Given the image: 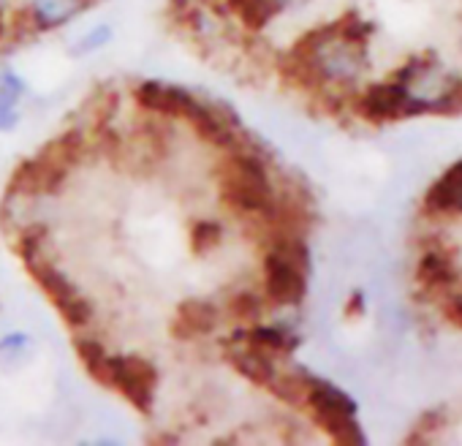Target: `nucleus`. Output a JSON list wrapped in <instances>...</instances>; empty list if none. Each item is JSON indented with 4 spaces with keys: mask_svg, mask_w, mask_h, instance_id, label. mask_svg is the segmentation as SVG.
Wrapping results in <instances>:
<instances>
[{
    "mask_svg": "<svg viewBox=\"0 0 462 446\" xmlns=\"http://www.w3.org/2000/svg\"><path fill=\"white\" fill-rule=\"evenodd\" d=\"M231 308L237 311V316H256V313H262V297L254 292H240L235 300H231Z\"/></svg>",
    "mask_w": 462,
    "mask_h": 446,
    "instance_id": "obj_13",
    "label": "nucleus"
},
{
    "mask_svg": "<svg viewBox=\"0 0 462 446\" xmlns=\"http://www.w3.org/2000/svg\"><path fill=\"white\" fill-rule=\"evenodd\" d=\"M77 354L85 365V370L98 381V384H109V351L98 343V340H90V338H79L77 340Z\"/></svg>",
    "mask_w": 462,
    "mask_h": 446,
    "instance_id": "obj_10",
    "label": "nucleus"
},
{
    "mask_svg": "<svg viewBox=\"0 0 462 446\" xmlns=\"http://www.w3.org/2000/svg\"><path fill=\"white\" fill-rule=\"evenodd\" d=\"M158 370L144 357H112L109 354V389H117L136 411L150 413Z\"/></svg>",
    "mask_w": 462,
    "mask_h": 446,
    "instance_id": "obj_5",
    "label": "nucleus"
},
{
    "mask_svg": "<svg viewBox=\"0 0 462 446\" xmlns=\"http://www.w3.org/2000/svg\"><path fill=\"white\" fill-rule=\"evenodd\" d=\"M267 294L281 305H297L305 297V270H308V251L300 240H283L278 248L267 254L264 262Z\"/></svg>",
    "mask_w": 462,
    "mask_h": 446,
    "instance_id": "obj_2",
    "label": "nucleus"
},
{
    "mask_svg": "<svg viewBox=\"0 0 462 446\" xmlns=\"http://www.w3.org/2000/svg\"><path fill=\"white\" fill-rule=\"evenodd\" d=\"M139 104L147 107L150 112H158V115L188 117L193 125H199L209 115V107H204L201 101H196L185 90L166 88V85H152V82L139 88Z\"/></svg>",
    "mask_w": 462,
    "mask_h": 446,
    "instance_id": "obj_6",
    "label": "nucleus"
},
{
    "mask_svg": "<svg viewBox=\"0 0 462 446\" xmlns=\"http://www.w3.org/2000/svg\"><path fill=\"white\" fill-rule=\"evenodd\" d=\"M305 400L313 411V416L321 422L327 435L337 443H365V432L354 419V403L348 395L335 389L332 384L308 376V392Z\"/></svg>",
    "mask_w": 462,
    "mask_h": 446,
    "instance_id": "obj_1",
    "label": "nucleus"
},
{
    "mask_svg": "<svg viewBox=\"0 0 462 446\" xmlns=\"http://www.w3.org/2000/svg\"><path fill=\"white\" fill-rule=\"evenodd\" d=\"M217 324V313L212 305L204 302H185L180 321L174 324V332H182V338L188 335H199V332H209Z\"/></svg>",
    "mask_w": 462,
    "mask_h": 446,
    "instance_id": "obj_9",
    "label": "nucleus"
},
{
    "mask_svg": "<svg viewBox=\"0 0 462 446\" xmlns=\"http://www.w3.org/2000/svg\"><path fill=\"white\" fill-rule=\"evenodd\" d=\"M248 343L254 348H262V351H291L297 346V338L281 332V330H254L248 335Z\"/></svg>",
    "mask_w": 462,
    "mask_h": 446,
    "instance_id": "obj_11",
    "label": "nucleus"
},
{
    "mask_svg": "<svg viewBox=\"0 0 462 446\" xmlns=\"http://www.w3.org/2000/svg\"><path fill=\"white\" fill-rule=\"evenodd\" d=\"M217 240H220V229L215 227V223H199V227L193 229V243H196V248H201V251L212 248Z\"/></svg>",
    "mask_w": 462,
    "mask_h": 446,
    "instance_id": "obj_14",
    "label": "nucleus"
},
{
    "mask_svg": "<svg viewBox=\"0 0 462 446\" xmlns=\"http://www.w3.org/2000/svg\"><path fill=\"white\" fill-rule=\"evenodd\" d=\"M443 313H446V319H448L454 327H459V330H462V292H457V289L446 292Z\"/></svg>",
    "mask_w": 462,
    "mask_h": 446,
    "instance_id": "obj_15",
    "label": "nucleus"
},
{
    "mask_svg": "<svg viewBox=\"0 0 462 446\" xmlns=\"http://www.w3.org/2000/svg\"><path fill=\"white\" fill-rule=\"evenodd\" d=\"M58 311L63 313V319H66L71 327H85V324L90 321V316H93V305H90L79 292H77L74 297H69L66 302H60Z\"/></svg>",
    "mask_w": 462,
    "mask_h": 446,
    "instance_id": "obj_12",
    "label": "nucleus"
},
{
    "mask_svg": "<svg viewBox=\"0 0 462 446\" xmlns=\"http://www.w3.org/2000/svg\"><path fill=\"white\" fill-rule=\"evenodd\" d=\"M356 112L370 123H392L413 115H430V101L411 93V88L402 85L400 79H392L370 85L365 96H359Z\"/></svg>",
    "mask_w": 462,
    "mask_h": 446,
    "instance_id": "obj_3",
    "label": "nucleus"
},
{
    "mask_svg": "<svg viewBox=\"0 0 462 446\" xmlns=\"http://www.w3.org/2000/svg\"><path fill=\"white\" fill-rule=\"evenodd\" d=\"M226 199L243 212H262V215L275 212V196L270 188V177L259 158H237L235 161V172H231Z\"/></svg>",
    "mask_w": 462,
    "mask_h": 446,
    "instance_id": "obj_4",
    "label": "nucleus"
},
{
    "mask_svg": "<svg viewBox=\"0 0 462 446\" xmlns=\"http://www.w3.org/2000/svg\"><path fill=\"white\" fill-rule=\"evenodd\" d=\"M416 283L424 292L454 286L457 283V267H454L451 254L446 248L435 246V243H427L419 251V259H416Z\"/></svg>",
    "mask_w": 462,
    "mask_h": 446,
    "instance_id": "obj_7",
    "label": "nucleus"
},
{
    "mask_svg": "<svg viewBox=\"0 0 462 446\" xmlns=\"http://www.w3.org/2000/svg\"><path fill=\"white\" fill-rule=\"evenodd\" d=\"M231 362H235V367H237L243 376H248V378H251V381H256V384H270V381H273V376L278 373V367H275L273 357H270L267 351H262V348L240 351V354L231 357Z\"/></svg>",
    "mask_w": 462,
    "mask_h": 446,
    "instance_id": "obj_8",
    "label": "nucleus"
}]
</instances>
